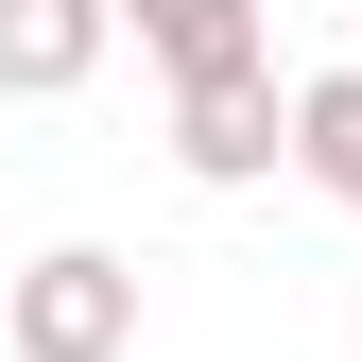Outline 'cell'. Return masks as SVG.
I'll list each match as a JSON object with an SVG mask.
<instances>
[{
	"label": "cell",
	"mask_w": 362,
	"mask_h": 362,
	"mask_svg": "<svg viewBox=\"0 0 362 362\" xmlns=\"http://www.w3.org/2000/svg\"><path fill=\"white\" fill-rule=\"evenodd\" d=\"M0 362H139V259L121 242H52L0 276Z\"/></svg>",
	"instance_id": "1"
},
{
	"label": "cell",
	"mask_w": 362,
	"mask_h": 362,
	"mask_svg": "<svg viewBox=\"0 0 362 362\" xmlns=\"http://www.w3.org/2000/svg\"><path fill=\"white\" fill-rule=\"evenodd\" d=\"M276 156H293V86H276V69L173 86V173H190V190H259Z\"/></svg>",
	"instance_id": "2"
},
{
	"label": "cell",
	"mask_w": 362,
	"mask_h": 362,
	"mask_svg": "<svg viewBox=\"0 0 362 362\" xmlns=\"http://www.w3.org/2000/svg\"><path fill=\"white\" fill-rule=\"evenodd\" d=\"M121 35H139V52L173 69V86H224V69H276L259 52V0H104Z\"/></svg>",
	"instance_id": "3"
},
{
	"label": "cell",
	"mask_w": 362,
	"mask_h": 362,
	"mask_svg": "<svg viewBox=\"0 0 362 362\" xmlns=\"http://www.w3.org/2000/svg\"><path fill=\"white\" fill-rule=\"evenodd\" d=\"M104 0H0V86H18V104H69L86 69H104Z\"/></svg>",
	"instance_id": "4"
},
{
	"label": "cell",
	"mask_w": 362,
	"mask_h": 362,
	"mask_svg": "<svg viewBox=\"0 0 362 362\" xmlns=\"http://www.w3.org/2000/svg\"><path fill=\"white\" fill-rule=\"evenodd\" d=\"M293 173H310L328 207H362V69H310V86H293Z\"/></svg>",
	"instance_id": "5"
}]
</instances>
